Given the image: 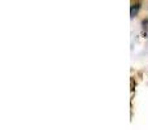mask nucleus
I'll list each match as a JSON object with an SVG mask.
<instances>
[]
</instances>
